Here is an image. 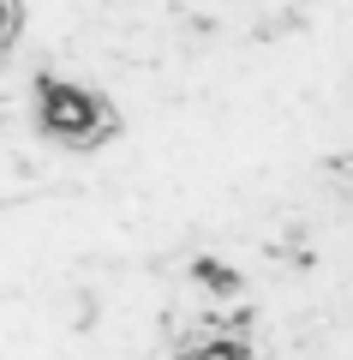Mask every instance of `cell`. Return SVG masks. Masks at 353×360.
Returning <instances> with one entry per match:
<instances>
[{"instance_id": "1", "label": "cell", "mask_w": 353, "mask_h": 360, "mask_svg": "<svg viewBox=\"0 0 353 360\" xmlns=\"http://www.w3.org/2000/svg\"><path fill=\"white\" fill-rule=\"evenodd\" d=\"M36 127L66 150H96L102 139H114V108L84 84L36 78Z\"/></svg>"}, {"instance_id": "2", "label": "cell", "mask_w": 353, "mask_h": 360, "mask_svg": "<svg viewBox=\"0 0 353 360\" xmlns=\"http://www.w3.org/2000/svg\"><path fill=\"white\" fill-rule=\"evenodd\" d=\"M180 360H252V354H246V342H234V336H198V342H186Z\"/></svg>"}, {"instance_id": "3", "label": "cell", "mask_w": 353, "mask_h": 360, "mask_svg": "<svg viewBox=\"0 0 353 360\" xmlns=\"http://www.w3.org/2000/svg\"><path fill=\"white\" fill-rule=\"evenodd\" d=\"M13 37H18V0H0V54L13 49Z\"/></svg>"}]
</instances>
